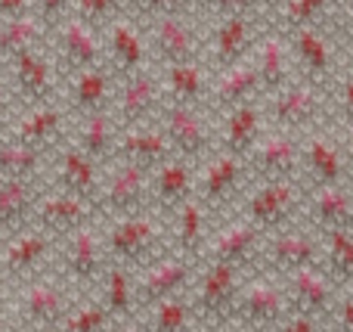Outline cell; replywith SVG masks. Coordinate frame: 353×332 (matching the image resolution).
Segmentation results:
<instances>
[{"mask_svg":"<svg viewBox=\"0 0 353 332\" xmlns=\"http://www.w3.org/2000/svg\"><path fill=\"white\" fill-rule=\"evenodd\" d=\"M236 184H239V165L232 159H223L217 165H211L205 171L199 184V202L208 208H226L232 202V193H236Z\"/></svg>","mask_w":353,"mask_h":332,"instance_id":"obj_20","label":"cell"},{"mask_svg":"<svg viewBox=\"0 0 353 332\" xmlns=\"http://www.w3.org/2000/svg\"><path fill=\"white\" fill-rule=\"evenodd\" d=\"M0 106H3V99H0Z\"/></svg>","mask_w":353,"mask_h":332,"instance_id":"obj_45","label":"cell"},{"mask_svg":"<svg viewBox=\"0 0 353 332\" xmlns=\"http://www.w3.org/2000/svg\"><path fill=\"white\" fill-rule=\"evenodd\" d=\"M103 242L112 264H124L134 273L171 252L168 224L161 221V215H149V211L115 217V224L103 233Z\"/></svg>","mask_w":353,"mask_h":332,"instance_id":"obj_3","label":"cell"},{"mask_svg":"<svg viewBox=\"0 0 353 332\" xmlns=\"http://www.w3.org/2000/svg\"><path fill=\"white\" fill-rule=\"evenodd\" d=\"M199 264L201 261L186 258L180 252H168L149 267L137 271V304H140V314L149 311L152 304L165 302V298L189 292L195 273H199Z\"/></svg>","mask_w":353,"mask_h":332,"instance_id":"obj_7","label":"cell"},{"mask_svg":"<svg viewBox=\"0 0 353 332\" xmlns=\"http://www.w3.org/2000/svg\"><path fill=\"white\" fill-rule=\"evenodd\" d=\"M276 332H329V323L316 320V317H310V314H298V311H292V314L276 326Z\"/></svg>","mask_w":353,"mask_h":332,"instance_id":"obj_30","label":"cell"},{"mask_svg":"<svg viewBox=\"0 0 353 332\" xmlns=\"http://www.w3.org/2000/svg\"><path fill=\"white\" fill-rule=\"evenodd\" d=\"M350 155H353V153H350Z\"/></svg>","mask_w":353,"mask_h":332,"instance_id":"obj_46","label":"cell"},{"mask_svg":"<svg viewBox=\"0 0 353 332\" xmlns=\"http://www.w3.org/2000/svg\"><path fill=\"white\" fill-rule=\"evenodd\" d=\"M152 199H155V208L168 211V215H174L183 202H189V199H192V180H189L186 168L183 165H168L165 171L155 177Z\"/></svg>","mask_w":353,"mask_h":332,"instance_id":"obj_22","label":"cell"},{"mask_svg":"<svg viewBox=\"0 0 353 332\" xmlns=\"http://www.w3.org/2000/svg\"><path fill=\"white\" fill-rule=\"evenodd\" d=\"M50 130H53V115L50 112H41V115L28 118V124H25V140H41V137H47Z\"/></svg>","mask_w":353,"mask_h":332,"instance_id":"obj_32","label":"cell"},{"mask_svg":"<svg viewBox=\"0 0 353 332\" xmlns=\"http://www.w3.org/2000/svg\"><path fill=\"white\" fill-rule=\"evenodd\" d=\"M310 168H313V174H316L319 186H332L341 180V159H338L329 146H323V143H316V146L310 149Z\"/></svg>","mask_w":353,"mask_h":332,"instance_id":"obj_25","label":"cell"},{"mask_svg":"<svg viewBox=\"0 0 353 332\" xmlns=\"http://www.w3.org/2000/svg\"><path fill=\"white\" fill-rule=\"evenodd\" d=\"M10 289H12V283H10V277H6L3 271H0V304L10 298Z\"/></svg>","mask_w":353,"mask_h":332,"instance_id":"obj_40","label":"cell"},{"mask_svg":"<svg viewBox=\"0 0 353 332\" xmlns=\"http://www.w3.org/2000/svg\"><path fill=\"white\" fill-rule=\"evenodd\" d=\"M37 202L41 196L34 193L28 177H6L0 184V242L28 227Z\"/></svg>","mask_w":353,"mask_h":332,"instance_id":"obj_15","label":"cell"},{"mask_svg":"<svg viewBox=\"0 0 353 332\" xmlns=\"http://www.w3.org/2000/svg\"><path fill=\"white\" fill-rule=\"evenodd\" d=\"M282 286H285V295H288V308L325 323H329L332 308H335L338 295H341V289L332 283V277L323 271V264L298 267L288 277H282Z\"/></svg>","mask_w":353,"mask_h":332,"instance_id":"obj_10","label":"cell"},{"mask_svg":"<svg viewBox=\"0 0 353 332\" xmlns=\"http://www.w3.org/2000/svg\"><path fill=\"white\" fill-rule=\"evenodd\" d=\"M307 221L316 233L329 230H353V193L341 184L319 186L307 205Z\"/></svg>","mask_w":353,"mask_h":332,"instance_id":"obj_16","label":"cell"},{"mask_svg":"<svg viewBox=\"0 0 353 332\" xmlns=\"http://www.w3.org/2000/svg\"><path fill=\"white\" fill-rule=\"evenodd\" d=\"M298 208H301V196L292 186V180H267L261 190L248 196L242 217L254 224L263 236H270L276 230L298 224Z\"/></svg>","mask_w":353,"mask_h":332,"instance_id":"obj_9","label":"cell"},{"mask_svg":"<svg viewBox=\"0 0 353 332\" xmlns=\"http://www.w3.org/2000/svg\"><path fill=\"white\" fill-rule=\"evenodd\" d=\"M251 130H254L251 112H242V115H236V121H232V128H230V143H232L236 149H242L245 143L251 140Z\"/></svg>","mask_w":353,"mask_h":332,"instance_id":"obj_31","label":"cell"},{"mask_svg":"<svg viewBox=\"0 0 353 332\" xmlns=\"http://www.w3.org/2000/svg\"><path fill=\"white\" fill-rule=\"evenodd\" d=\"M292 314L288 308V295L285 286L279 277L263 271H248L239 289V302H236V323L239 326H257V329H270L276 332L285 317ZM232 323V326H236Z\"/></svg>","mask_w":353,"mask_h":332,"instance_id":"obj_6","label":"cell"},{"mask_svg":"<svg viewBox=\"0 0 353 332\" xmlns=\"http://www.w3.org/2000/svg\"><path fill=\"white\" fill-rule=\"evenodd\" d=\"M186 332H205V329H201V326H192V329H186Z\"/></svg>","mask_w":353,"mask_h":332,"instance_id":"obj_44","label":"cell"},{"mask_svg":"<svg viewBox=\"0 0 353 332\" xmlns=\"http://www.w3.org/2000/svg\"><path fill=\"white\" fill-rule=\"evenodd\" d=\"M329 332H353V289H341L329 317Z\"/></svg>","mask_w":353,"mask_h":332,"instance_id":"obj_29","label":"cell"},{"mask_svg":"<svg viewBox=\"0 0 353 332\" xmlns=\"http://www.w3.org/2000/svg\"><path fill=\"white\" fill-rule=\"evenodd\" d=\"M0 332H22L16 323V314H12V308H10V298L0 304Z\"/></svg>","mask_w":353,"mask_h":332,"instance_id":"obj_37","label":"cell"},{"mask_svg":"<svg viewBox=\"0 0 353 332\" xmlns=\"http://www.w3.org/2000/svg\"><path fill=\"white\" fill-rule=\"evenodd\" d=\"M323 264V236L310 224H292L285 230L263 236L261 255H257L254 271L273 273V277H288L298 267Z\"/></svg>","mask_w":353,"mask_h":332,"instance_id":"obj_5","label":"cell"},{"mask_svg":"<svg viewBox=\"0 0 353 332\" xmlns=\"http://www.w3.org/2000/svg\"><path fill=\"white\" fill-rule=\"evenodd\" d=\"M53 264H56V273H59L65 283H72L81 295H87V292L99 289L103 273L112 261H109V255H105L103 233H99L93 224H87V227L74 230L72 236L59 240Z\"/></svg>","mask_w":353,"mask_h":332,"instance_id":"obj_4","label":"cell"},{"mask_svg":"<svg viewBox=\"0 0 353 332\" xmlns=\"http://www.w3.org/2000/svg\"><path fill=\"white\" fill-rule=\"evenodd\" d=\"M223 332H270V329H257V326H230V329H223Z\"/></svg>","mask_w":353,"mask_h":332,"instance_id":"obj_41","label":"cell"},{"mask_svg":"<svg viewBox=\"0 0 353 332\" xmlns=\"http://www.w3.org/2000/svg\"><path fill=\"white\" fill-rule=\"evenodd\" d=\"M245 271L220 261H201L192 286H189V302L192 314L205 332H223L236 323V302L242 289Z\"/></svg>","mask_w":353,"mask_h":332,"instance_id":"obj_2","label":"cell"},{"mask_svg":"<svg viewBox=\"0 0 353 332\" xmlns=\"http://www.w3.org/2000/svg\"><path fill=\"white\" fill-rule=\"evenodd\" d=\"M263 246V233L245 217H236L226 227H220L217 233H211L205 246L201 261H220V264H232L239 271H254L257 267V255Z\"/></svg>","mask_w":353,"mask_h":332,"instance_id":"obj_11","label":"cell"},{"mask_svg":"<svg viewBox=\"0 0 353 332\" xmlns=\"http://www.w3.org/2000/svg\"><path fill=\"white\" fill-rule=\"evenodd\" d=\"M323 236V271L338 289H353V230H329Z\"/></svg>","mask_w":353,"mask_h":332,"instance_id":"obj_18","label":"cell"},{"mask_svg":"<svg viewBox=\"0 0 353 332\" xmlns=\"http://www.w3.org/2000/svg\"><path fill=\"white\" fill-rule=\"evenodd\" d=\"M56 248H59L56 236H50L47 230L28 224V227L19 230L16 236L0 242V271L10 277V283L28 280V277H34V273L53 267Z\"/></svg>","mask_w":353,"mask_h":332,"instance_id":"obj_8","label":"cell"},{"mask_svg":"<svg viewBox=\"0 0 353 332\" xmlns=\"http://www.w3.org/2000/svg\"><path fill=\"white\" fill-rule=\"evenodd\" d=\"M161 41H165V47L171 50V53H183V50H186V35H183L176 25H165V37H161Z\"/></svg>","mask_w":353,"mask_h":332,"instance_id":"obj_36","label":"cell"},{"mask_svg":"<svg viewBox=\"0 0 353 332\" xmlns=\"http://www.w3.org/2000/svg\"><path fill=\"white\" fill-rule=\"evenodd\" d=\"M140 320H143V326H146V332H186V329L199 326V323H195V314H192L189 292L152 304L149 311L140 314Z\"/></svg>","mask_w":353,"mask_h":332,"instance_id":"obj_19","label":"cell"},{"mask_svg":"<svg viewBox=\"0 0 353 332\" xmlns=\"http://www.w3.org/2000/svg\"><path fill=\"white\" fill-rule=\"evenodd\" d=\"M168 240H171V252H180L186 258L201 261L205 246L211 240V227H208V211L201 202L189 199L171 215L168 224Z\"/></svg>","mask_w":353,"mask_h":332,"instance_id":"obj_14","label":"cell"},{"mask_svg":"<svg viewBox=\"0 0 353 332\" xmlns=\"http://www.w3.org/2000/svg\"><path fill=\"white\" fill-rule=\"evenodd\" d=\"M149 103H152V87L149 84H134L128 90V109L140 112V109H146Z\"/></svg>","mask_w":353,"mask_h":332,"instance_id":"obj_34","label":"cell"},{"mask_svg":"<svg viewBox=\"0 0 353 332\" xmlns=\"http://www.w3.org/2000/svg\"><path fill=\"white\" fill-rule=\"evenodd\" d=\"M0 171L6 177H28L34 171V153L28 146H10L0 153Z\"/></svg>","mask_w":353,"mask_h":332,"instance_id":"obj_28","label":"cell"},{"mask_svg":"<svg viewBox=\"0 0 353 332\" xmlns=\"http://www.w3.org/2000/svg\"><path fill=\"white\" fill-rule=\"evenodd\" d=\"M248 81H251V75H248V72H239L236 78H230V84L223 87V93H230V97H239V93H245Z\"/></svg>","mask_w":353,"mask_h":332,"instance_id":"obj_38","label":"cell"},{"mask_svg":"<svg viewBox=\"0 0 353 332\" xmlns=\"http://www.w3.org/2000/svg\"><path fill=\"white\" fill-rule=\"evenodd\" d=\"M22 332H59V329H22Z\"/></svg>","mask_w":353,"mask_h":332,"instance_id":"obj_42","label":"cell"},{"mask_svg":"<svg viewBox=\"0 0 353 332\" xmlns=\"http://www.w3.org/2000/svg\"><path fill=\"white\" fill-rule=\"evenodd\" d=\"M149 202H152V184L146 180V168L130 162V165L121 168V171L109 180V186L99 193L97 208H105V215H112V217H124V215L146 211Z\"/></svg>","mask_w":353,"mask_h":332,"instance_id":"obj_13","label":"cell"},{"mask_svg":"<svg viewBox=\"0 0 353 332\" xmlns=\"http://www.w3.org/2000/svg\"><path fill=\"white\" fill-rule=\"evenodd\" d=\"M161 153H165V143L155 134H137L128 140V159L140 168L149 165V162H159Z\"/></svg>","mask_w":353,"mask_h":332,"instance_id":"obj_27","label":"cell"},{"mask_svg":"<svg viewBox=\"0 0 353 332\" xmlns=\"http://www.w3.org/2000/svg\"><path fill=\"white\" fill-rule=\"evenodd\" d=\"M118 320L105 311V304L99 302L97 292H87V295H78V302L72 304L59 332H112Z\"/></svg>","mask_w":353,"mask_h":332,"instance_id":"obj_21","label":"cell"},{"mask_svg":"<svg viewBox=\"0 0 353 332\" xmlns=\"http://www.w3.org/2000/svg\"><path fill=\"white\" fill-rule=\"evenodd\" d=\"M171 134L186 153H199L201 149V124H199V118L189 115V112H176L171 118Z\"/></svg>","mask_w":353,"mask_h":332,"instance_id":"obj_26","label":"cell"},{"mask_svg":"<svg viewBox=\"0 0 353 332\" xmlns=\"http://www.w3.org/2000/svg\"><path fill=\"white\" fill-rule=\"evenodd\" d=\"M105 146V128L103 121H93L90 130H87V149H90V155H99Z\"/></svg>","mask_w":353,"mask_h":332,"instance_id":"obj_35","label":"cell"},{"mask_svg":"<svg viewBox=\"0 0 353 332\" xmlns=\"http://www.w3.org/2000/svg\"><path fill=\"white\" fill-rule=\"evenodd\" d=\"M310 109V97L307 93H288L285 103H282V115L285 118H301Z\"/></svg>","mask_w":353,"mask_h":332,"instance_id":"obj_33","label":"cell"},{"mask_svg":"<svg viewBox=\"0 0 353 332\" xmlns=\"http://www.w3.org/2000/svg\"><path fill=\"white\" fill-rule=\"evenodd\" d=\"M81 292L56 273V267L19 280L10 289V308L19 329H59Z\"/></svg>","mask_w":353,"mask_h":332,"instance_id":"obj_1","label":"cell"},{"mask_svg":"<svg viewBox=\"0 0 353 332\" xmlns=\"http://www.w3.org/2000/svg\"><path fill=\"white\" fill-rule=\"evenodd\" d=\"M93 208H97V205H90L87 199L72 196V193L62 190L59 196H47L37 202L31 224L47 230V233L56 236V240H65V236H72L74 230L93 224Z\"/></svg>","mask_w":353,"mask_h":332,"instance_id":"obj_12","label":"cell"},{"mask_svg":"<svg viewBox=\"0 0 353 332\" xmlns=\"http://www.w3.org/2000/svg\"><path fill=\"white\" fill-rule=\"evenodd\" d=\"M347 106L353 109V87H350V93H347Z\"/></svg>","mask_w":353,"mask_h":332,"instance_id":"obj_43","label":"cell"},{"mask_svg":"<svg viewBox=\"0 0 353 332\" xmlns=\"http://www.w3.org/2000/svg\"><path fill=\"white\" fill-rule=\"evenodd\" d=\"M97 295L118 323H128V320L140 317V304H137V273L130 271V267H124V264L105 267Z\"/></svg>","mask_w":353,"mask_h":332,"instance_id":"obj_17","label":"cell"},{"mask_svg":"<svg viewBox=\"0 0 353 332\" xmlns=\"http://www.w3.org/2000/svg\"><path fill=\"white\" fill-rule=\"evenodd\" d=\"M62 190L72 193V196H81L87 199L90 205H99V184H97V168L90 165V159L87 155H65V162H62Z\"/></svg>","mask_w":353,"mask_h":332,"instance_id":"obj_23","label":"cell"},{"mask_svg":"<svg viewBox=\"0 0 353 332\" xmlns=\"http://www.w3.org/2000/svg\"><path fill=\"white\" fill-rule=\"evenodd\" d=\"M112 332H146V326H143V320L137 317V320H128V323H118Z\"/></svg>","mask_w":353,"mask_h":332,"instance_id":"obj_39","label":"cell"},{"mask_svg":"<svg viewBox=\"0 0 353 332\" xmlns=\"http://www.w3.org/2000/svg\"><path fill=\"white\" fill-rule=\"evenodd\" d=\"M257 168L270 180H288V174L294 168V146L288 140H270L257 153Z\"/></svg>","mask_w":353,"mask_h":332,"instance_id":"obj_24","label":"cell"}]
</instances>
